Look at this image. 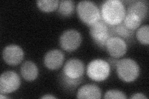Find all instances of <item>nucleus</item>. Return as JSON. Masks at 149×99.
I'll return each instance as SVG.
<instances>
[{"instance_id": "aec40b11", "label": "nucleus", "mask_w": 149, "mask_h": 99, "mask_svg": "<svg viewBox=\"0 0 149 99\" xmlns=\"http://www.w3.org/2000/svg\"><path fill=\"white\" fill-rule=\"evenodd\" d=\"M127 97L125 93L118 90H109L107 91L104 96L106 99H126Z\"/></svg>"}, {"instance_id": "5701e85b", "label": "nucleus", "mask_w": 149, "mask_h": 99, "mask_svg": "<svg viewBox=\"0 0 149 99\" xmlns=\"http://www.w3.org/2000/svg\"><path fill=\"white\" fill-rule=\"evenodd\" d=\"M42 99H49V98H57V97L53 96L51 95V94H46V95L43 96L42 97H40Z\"/></svg>"}, {"instance_id": "f8f14e48", "label": "nucleus", "mask_w": 149, "mask_h": 99, "mask_svg": "<svg viewBox=\"0 0 149 99\" xmlns=\"http://www.w3.org/2000/svg\"><path fill=\"white\" fill-rule=\"evenodd\" d=\"M101 89L95 84H86L78 90L77 97L85 99H99L101 98Z\"/></svg>"}, {"instance_id": "20e7f679", "label": "nucleus", "mask_w": 149, "mask_h": 99, "mask_svg": "<svg viewBox=\"0 0 149 99\" xmlns=\"http://www.w3.org/2000/svg\"><path fill=\"white\" fill-rule=\"evenodd\" d=\"M110 73L111 66L104 60H93L87 66L86 74L93 81H104L109 76Z\"/></svg>"}, {"instance_id": "0eeeda50", "label": "nucleus", "mask_w": 149, "mask_h": 99, "mask_svg": "<svg viewBox=\"0 0 149 99\" xmlns=\"http://www.w3.org/2000/svg\"><path fill=\"white\" fill-rule=\"evenodd\" d=\"M21 86V79L13 71H7L0 76V93H10L16 91Z\"/></svg>"}, {"instance_id": "9d476101", "label": "nucleus", "mask_w": 149, "mask_h": 99, "mask_svg": "<svg viewBox=\"0 0 149 99\" xmlns=\"http://www.w3.org/2000/svg\"><path fill=\"white\" fill-rule=\"evenodd\" d=\"M3 58L5 63L9 66L19 64L24 58V51L21 47L17 45L6 46L3 51Z\"/></svg>"}, {"instance_id": "39448f33", "label": "nucleus", "mask_w": 149, "mask_h": 99, "mask_svg": "<svg viewBox=\"0 0 149 99\" xmlns=\"http://www.w3.org/2000/svg\"><path fill=\"white\" fill-rule=\"evenodd\" d=\"M90 34L95 44L101 48H105L107 41L111 37L109 26L102 19L90 26Z\"/></svg>"}, {"instance_id": "412c9836", "label": "nucleus", "mask_w": 149, "mask_h": 99, "mask_svg": "<svg viewBox=\"0 0 149 99\" xmlns=\"http://www.w3.org/2000/svg\"><path fill=\"white\" fill-rule=\"evenodd\" d=\"M61 79L63 82V84H64L65 86L68 88H73V87H77L81 82V81H82V79L74 80V79H69L66 76H65L62 74L61 75Z\"/></svg>"}, {"instance_id": "4468645a", "label": "nucleus", "mask_w": 149, "mask_h": 99, "mask_svg": "<svg viewBox=\"0 0 149 99\" xmlns=\"http://www.w3.org/2000/svg\"><path fill=\"white\" fill-rule=\"evenodd\" d=\"M148 8L146 2L143 1H132L129 4L126 12L132 13L139 16L143 21L148 15Z\"/></svg>"}, {"instance_id": "b1692460", "label": "nucleus", "mask_w": 149, "mask_h": 99, "mask_svg": "<svg viewBox=\"0 0 149 99\" xmlns=\"http://www.w3.org/2000/svg\"><path fill=\"white\" fill-rule=\"evenodd\" d=\"M0 98H8V97L6 96H3V93L0 94Z\"/></svg>"}, {"instance_id": "7ed1b4c3", "label": "nucleus", "mask_w": 149, "mask_h": 99, "mask_svg": "<svg viewBox=\"0 0 149 99\" xmlns=\"http://www.w3.org/2000/svg\"><path fill=\"white\" fill-rule=\"evenodd\" d=\"M77 12L80 19L90 27L101 19L99 8L92 1L79 2L77 6Z\"/></svg>"}, {"instance_id": "423d86ee", "label": "nucleus", "mask_w": 149, "mask_h": 99, "mask_svg": "<svg viewBox=\"0 0 149 99\" xmlns=\"http://www.w3.org/2000/svg\"><path fill=\"white\" fill-rule=\"evenodd\" d=\"M82 37L75 29H68L63 32L60 37L59 43L61 48L68 52L75 51L80 46Z\"/></svg>"}, {"instance_id": "f257e3e1", "label": "nucleus", "mask_w": 149, "mask_h": 99, "mask_svg": "<svg viewBox=\"0 0 149 99\" xmlns=\"http://www.w3.org/2000/svg\"><path fill=\"white\" fill-rule=\"evenodd\" d=\"M101 19L109 27L122 23L126 15L124 4L119 0H107L101 4Z\"/></svg>"}, {"instance_id": "f03ea898", "label": "nucleus", "mask_w": 149, "mask_h": 99, "mask_svg": "<svg viewBox=\"0 0 149 99\" xmlns=\"http://www.w3.org/2000/svg\"><path fill=\"white\" fill-rule=\"evenodd\" d=\"M116 68L118 78L124 82H134L139 76V66L136 61L131 58L118 60Z\"/></svg>"}, {"instance_id": "ddd939ff", "label": "nucleus", "mask_w": 149, "mask_h": 99, "mask_svg": "<svg viewBox=\"0 0 149 99\" xmlns=\"http://www.w3.org/2000/svg\"><path fill=\"white\" fill-rule=\"evenodd\" d=\"M21 74L26 81L31 82L37 79L39 74V69L37 65L31 61H26L21 67Z\"/></svg>"}, {"instance_id": "6e6552de", "label": "nucleus", "mask_w": 149, "mask_h": 99, "mask_svg": "<svg viewBox=\"0 0 149 99\" xmlns=\"http://www.w3.org/2000/svg\"><path fill=\"white\" fill-rule=\"evenodd\" d=\"M84 73L85 64L80 60L73 58L67 61L62 74L69 79L79 80L82 79Z\"/></svg>"}, {"instance_id": "6ab92c4d", "label": "nucleus", "mask_w": 149, "mask_h": 99, "mask_svg": "<svg viewBox=\"0 0 149 99\" xmlns=\"http://www.w3.org/2000/svg\"><path fill=\"white\" fill-rule=\"evenodd\" d=\"M136 37L140 43L148 45L149 44V26H143L136 32Z\"/></svg>"}, {"instance_id": "f3484780", "label": "nucleus", "mask_w": 149, "mask_h": 99, "mask_svg": "<svg viewBox=\"0 0 149 99\" xmlns=\"http://www.w3.org/2000/svg\"><path fill=\"white\" fill-rule=\"evenodd\" d=\"M60 1L58 0H38L37 6L40 11L45 12H52L57 9Z\"/></svg>"}, {"instance_id": "1a4fd4ad", "label": "nucleus", "mask_w": 149, "mask_h": 99, "mask_svg": "<svg viewBox=\"0 0 149 99\" xmlns=\"http://www.w3.org/2000/svg\"><path fill=\"white\" fill-rule=\"evenodd\" d=\"M105 48L112 58H119L126 53L127 45L124 39L113 36L107 41Z\"/></svg>"}, {"instance_id": "a211bd4d", "label": "nucleus", "mask_w": 149, "mask_h": 99, "mask_svg": "<svg viewBox=\"0 0 149 99\" xmlns=\"http://www.w3.org/2000/svg\"><path fill=\"white\" fill-rule=\"evenodd\" d=\"M74 10V4L72 0H62L60 1L58 5V12L63 17L71 16Z\"/></svg>"}, {"instance_id": "dca6fc26", "label": "nucleus", "mask_w": 149, "mask_h": 99, "mask_svg": "<svg viewBox=\"0 0 149 99\" xmlns=\"http://www.w3.org/2000/svg\"><path fill=\"white\" fill-rule=\"evenodd\" d=\"M142 22V20L137 15L132 13L126 12L123 22L128 29L134 31V30L138 29L139 26H141Z\"/></svg>"}, {"instance_id": "9b49d317", "label": "nucleus", "mask_w": 149, "mask_h": 99, "mask_svg": "<svg viewBox=\"0 0 149 99\" xmlns=\"http://www.w3.org/2000/svg\"><path fill=\"white\" fill-rule=\"evenodd\" d=\"M65 56L62 51L57 49L47 52L44 58V63L46 68L50 70H57L62 66Z\"/></svg>"}, {"instance_id": "2eb2a0df", "label": "nucleus", "mask_w": 149, "mask_h": 99, "mask_svg": "<svg viewBox=\"0 0 149 99\" xmlns=\"http://www.w3.org/2000/svg\"><path fill=\"white\" fill-rule=\"evenodd\" d=\"M111 36L113 37H119L121 39H129L133 35V31L130 30L125 27L123 22L119 24L109 27Z\"/></svg>"}, {"instance_id": "4be33fe9", "label": "nucleus", "mask_w": 149, "mask_h": 99, "mask_svg": "<svg viewBox=\"0 0 149 99\" xmlns=\"http://www.w3.org/2000/svg\"><path fill=\"white\" fill-rule=\"evenodd\" d=\"M130 98L132 99H136V98H142V99H147L148 97L144 95L142 93H135L132 94V96L130 97Z\"/></svg>"}]
</instances>
